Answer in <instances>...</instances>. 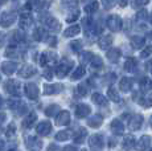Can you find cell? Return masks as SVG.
Instances as JSON below:
<instances>
[{"instance_id": "obj_1", "label": "cell", "mask_w": 152, "mask_h": 151, "mask_svg": "<svg viewBox=\"0 0 152 151\" xmlns=\"http://www.w3.org/2000/svg\"><path fill=\"white\" fill-rule=\"evenodd\" d=\"M107 27L113 32H119L122 29V19L118 15H111L107 19Z\"/></svg>"}, {"instance_id": "obj_2", "label": "cell", "mask_w": 152, "mask_h": 151, "mask_svg": "<svg viewBox=\"0 0 152 151\" xmlns=\"http://www.w3.org/2000/svg\"><path fill=\"white\" fill-rule=\"evenodd\" d=\"M151 143H152V138H151V136L150 135H143L142 138L136 142L135 147H136V150H138V151H145L148 147L151 146Z\"/></svg>"}, {"instance_id": "obj_3", "label": "cell", "mask_w": 152, "mask_h": 151, "mask_svg": "<svg viewBox=\"0 0 152 151\" xmlns=\"http://www.w3.org/2000/svg\"><path fill=\"white\" fill-rule=\"evenodd\" d=\"M142 123H143V115L142 114H136V115H132L130 118V122H128V127L130 130L135 131V130H139L142 127Z\"/></svg>"}, {"instance_id": "obj_4", "label": "cell", "mask_w": 152, "mask_h": 151, "mask_svg": "<svg viewBox=\"0 0 152 151\" xmlns=\"http://www.w3.org/2000/svg\"><path fill=\"white\" fill-rule=\"evenodd\" d=\"M89 143H90V147L93 149V151H101V149L103 147V138H102V135H93L91 138H90V141H89Z\"/></svg>"}, {"instance_id": "obj_5", "label": "cell", "mask_w": 152, "mask_h": 151, "mask_svg": "<svg viewBox=\"0 0 152 151\" xmlns=\"http://www.w3.org/2000/svg\"><path fill=\"white\" fill-rule=\"evenodd\" d=\"M132 85H134V81L132 78L130 77H123L121 80V82H119V89H121L123 93H128L132 89Z\"/></svg>"}, {"instance_id": "obj_6", "label": "cell", "mask_w": 152, "mask_h": 151, "mask_svg": "<svg viewBox=\"0 0 152 151\" xmlns=\"http://www.w3.org/2000/svg\"><path fill=\"white\" fill-rule=\"evenodd\" d=\"M111 130H113L116 135H122L124 133V125L122 123L121 119H114L111 122Z\"/></svg>"}, {"instance_id": "obj_7", "label": "cell", "mask_w": 152, "mask_h": 151, "mask_svg": "<svg viewBox=\"0 0 152 151\" xmlns=\"http://www.w3.org/2000/svg\"><path fill=\"white\" fill-rule=\"evenodd\" d=\"M107 59H109L110 62H113V64H115L116 61L119 60V57H121V49L119 48H113V49H110L109 52H107Z\"/></svg>"}, {"instance_id": "obj_8", "label": "cell", "mask_w": 152, "mask_h": 151, "mask_svg": "<svg viewBox=\"0 0 152 151\" xmlns=\"http://www.w3.org/2000/svg\"><path fill=\"white\" fill-rule=\"evenodd\" d=\"M70 68H72V61L64 60V62L61 64V65L58 66V69H57L58 76H60V77H64V76H65L70 70Z\"/></svg>"}, {"instance_id": "obj_9", "label": "cell", "mask_w": 152, "mask_h": 151, "mask_svg": "<svg viewBox=\"0 0 152 151\" xmlns=\"http://www.w3.org/2000/svg\"><path fill=\"white\" fill-rule=\"evenodd\" d=\"M135 144H136V141H135V138H134L132 135H126L124 136V139H123V149L126 151L132 150L134 147H135Z\"/></svg>"}, {"instance_id": "obj_10", "label": "cell", "mask_w": 152, "mask_h": 151, "mask_svg": "<svg viewBox=\"0 0 152 151\" xmlns=\"http://www.w3.org/2000/svg\"><path fill=\"white\" fill-rule=\"evenodd\" d=\"M131 46L134 49H140L142 46H144V43H145V39L142 36H132L131 37Z\"/></svg>"}, {"instance_id": "obj_11", "label": "cell", "mask_w": 152, "mask_h": 151, "mask_svg": "<svg viewBox=\"0 0 152 151\" xmlns=\"http://www.w3.org/2000/svg\"><path fill=\"white\" fill-rule=\"evenodd\" d=\"M136 68H138V61L134 59V57H128V59L124 61L126 72H134Z\"/></svg>"}, {"instance_id": "obj_12", "label": "cell", "mask_w": 152, "mask_h": 151, "mask_svg": "<svg viewBox=\"0 0 152 151\" xmlns=\"http://www.w3.org/2000/svg\"><path fill=\"white\" fill-rule=\"evenodd\" d=\"M91 100H93V102L97 103V105H99V106H107L106 97H104V95H102L101 93H94V94H93V97H91Z\"/></svg>"}, {"instance_id": "obj_13", "label": "cell", "mask_w": 152, "mask_h": 151, "mask_svg": "<svg viewBox=\"0 0 152 151\" xmlns=\"http://www.w3.org/2000/svg\"><path fill=\"white\" fill-rule=\"evenodd\" d=\"M75 114H77L78 118H83V117H87L90 114V106L87 105H80L75 110Z\"/></svg>"}, {"instance_id": "obj_14", "label": "cell", "mask_w": 152, "mask_h": 151, "mask_svg": "<svg viewBox=\"0 0 152 151\" xmlns=\"http://www.w3.org/2000/svg\"><path fill=\"white\" fill-rule=\"evenodd\" d=\"M111 44H113V36H110V34L99 40V48L101 49H107L109 46H111Z\"/></svg>"}, {"instance_id": "obj_15", "label": "cell", "mask_w": 152, "mask_h": 151, "mask_svg": "<svg viewBox=\"0 0 152 151\" xmlns=\"http://www.w3.org/2000/svg\"><path fill=\"white\" fill-rule=\"evenodd\" d=\"M102 122H103V117L102 115H94V117H91L87 121V123L91 127H99L102 125Z\"/></svg>"}, {"instance_id": "obj_16", "label": "cell", "mask_w": 152, "mask_h": 151, "mask_svg": "<svg viewBox=\"0 0 152 151\" xmlns=\"http://www.w3.org/2000/svg\"><path fill=\"white\" fill-rule=\"evenodd\" d=\"M70 122V115H69V113L68 111H62L60 115L57 117V123L58 125H68Z\"/></svg>"}, {"instance_id": "obj_17", "label": "cell", "mask_w": 152, "mask_h": 151, "mask_svg": "<svg viewBox=\"0 0 152 151\" xmlns=\"http://www.w3.org/2000/svg\"><path fill=\"white\" fill-rule=\"evenodd\" d=\"M107 95H109V98L111 101H114V102H119V101H121V95H119V93L116 92L115 88H109Z\"/></svg>"}, {"instance_id": "obj_18", "label": "cell", "mask_w": 152, "mask_h": 151, "mask_svg": "<svg viewBox=\"0 0 152 151\" xmlns=\"http://www.w3.org/2000/svg\"><path fill=\"white\" fill-rule=\"evenodd\" d=\"M140 88L142 90H152V81L148 77H143L140 81Z\"/></svg>"}, {"instance_id": "obj_19", "label": "cell", "mask_w": 152, "mask_h": 151, "mask_svg": "<svg viewBox=\"0 0 152 151\" xmlns=\"http://www.w3.org/2000/svg\"><path fill=\"white\" fill-rule=\"evenodd\" d=\"M140 105H142L143 107H145V109H148V107L152 106V93L148 95H144V97L140 100Z\"/></svg>"}, {"instance_id": "obj_20", "label": "cell", "mask_w": 152, "mask_h": 151, "mask_svg": "<svg viewBox=\"0 0 152 151\" xmlns=\"http://www.w3.org/2000/svg\"><path fill=\"white\" fill-rule=\"evenodd\" d=\"M37 131L40 133V134H48L49 131H50V123L49 122H41L39 126V129H37Z\"/></svg>"}, {"instance_id": "obj_21", "label": "cell", "mask_w": 152, "mask_h": 151, "mask_svg": "<svg viewBox=\"0 0 152 151\" xmlns=\"http://www.w3.org/2000/svg\"><path fill=\"white\" fill-rule=\"evenodd\" d=\"M80 33V27L78 25H73V27H70L66 29L65 32V36L66 37H72V36H75V34Z\"/></svg>"}, {"instance_id": "obj_22", "label": "cell", "mask_w": 152, "mask_h": 151, "mask_svg": "<svg viewBox=\"0 0 152 151\" xmlns=\"http://www.w3.org/2000/svg\"><path fill=\"white\" fill-rule=\"evenodd\" d=\"M86 135H87L86 129H81L80 133L75 135V142H77V143H82V142L85 141V136H86Z\"/></svg>"}, {"instance_id": "obj_23", "label": "cell", "mask_w": 152, "mask_h": 151, "mask_svg": "<svg viewBox=\"0 0 152 151\" xmlns=\"http://www.w3.org/2000/svg\"><path fill=\"white\" fill-rule=\"evenodd\" d=\"M83 74H85V68H83V66H80V68H77V70L73 73L72 80H80Z\"/></svg>"}, {"instance_id": "obj_24", "label": "cell", "mask_w": 152, "mask_h": 151, "mask_svg": "<svg viewBox=\"0 0 152 151\" xmlns=\"http://www.w3.org/2000/svg\"><path fill=\"white\" fill-rule=\"evenodd\" d=\"M147 17H148V13L145 10H140V11H138V13H136V20H138V21H145Z\"/></svg>"}, {"instance_id": "obj_25", "label": "cell", "mask_w": 152, "mask_h": 151, "mask_svg": "<svg viewBox=\"0 0 152 151\" xmlns=\"http://www.w3.org/2000/svg\"><path fill=\"white\" fill-rule=\"evenodd\" d=\"M98 3L97 1H94V3H90L89 5H86V7H85V11H86V12H89V13H91V12H95V11L98 10Z\"/></svg>"}, {"instance_id": "obj_26", "label": "cell", "mask_w": 152, "mask_h": 151, "mask_svg": "<svg viewBox=\"0 0 152 151\" xmlns=\"http://www.w3.org/2000/svg\"><path fill=\"white\" fill-rule=\"evenodd\" d=\"M90 62H91V65H93V68H101L102 66V59L101 57H98V56H94L93 57V60L90 61Z\"/></svg>"}, {"instance_id": "obj_27", "label": "cell", "mask_w": 152, "mask_h": 151, "mask_svg": "<svg viewBox=\"0 0 152 151\" xmlns=\"http://www.w3.org/2000/svg\"><path fill=\"white\" fill-rule=\"evenodd\" d=\"M69 136H70V131H68V130H66V131L58 133V134H57V139H58V141H66Z\"/></svg>"}, {"instance_id": "obj_28", "label": "cell", "mask_w": 152, "mask_h": 151, "mask_svg": "<svg viewBox=\"0 0 152 151\" xmlns=\"http://www.w3.org/2000/svg\"><path fill=\"white\" fill-rule=\"evenodd\" d=\"M151 54H152V45H148L147 48H145L144 51L140 53V57H142V59H145V57L151 56Z\"/></svg>"}, {"instance_id": "obj_29", "label": "cell", "mask_w": 152, "mask_h": 151, "mask_svg": "<svg viewBox=\"0 0 152 151\" xmlns=\"http://www.w3.org/2000/svg\"><path fill=\"white\" fill-rule=\"evenodd\" d=\"M148 4V0H144V1H132L131 5L132 8H140V7H144V5Z\"/></svg>"}, {"instance_id": "obj_30", "label": "cell", "mask_w": 152, "mask_h": 151, "mask_svg": "<svg viewBox=\"0 0 152 151\" xmlns=\"http://www.w3.org/2000/svg\"><path fill=\"white\" fill-rule=\"evenodd\" d=\"M70 45H72V48L74 49V51H80V49L82 48V43L78 41V40H77V41H73Z\"/></svg>"}, {"instance_id": "obj_31", "label": "cell", "mask_w": 152, "mask_h": 151, "mask_svg": "<svg viewBox=\"0 0 152 151\" xmlns=\"http://www.w3.org/2000/svg\"><path fill=\"white\" fill-rule=\"evenodd\" d=\"M78 16H80V12H78V11H75L74 13H72V15L68 17V21H69V23L74 21V20H77V19H78Z\"/></svg>"}, {"instance_id": "obj_32", "label": "cell", "mask_w": 152, "mask_h": 151, "mask_svg": "<svg viewBox=\"0 0 152 151\" xmlns=\"http://www.w3.org/2000/svg\"><path fill=\"white\" fill-rule=\"evenodd\" d=\"M86 92H87V89H86V86H85L83 84L78 86V93H80L81 95H85V94H86Z\"/></svg>"}, {"instance_id": "obj_33", "label": "cell", "mask_w": 152, "mask_h": 151, "mask_svg": "<svg viewBox=\"0 0 152 151\" xmlns=\"http://www.w3.org/2000/svg\"><path fill=\"white\" fill-rule=\"evenodd\" d=\"M114 4H115V3H114V1H103V5H104V7H106V8H110L111 7V5H114Z\"/></svg>"}, {"instance_id": "obj_34", "label": "cell", "mask_w": 152, "mask_h": 151, "mask_svg": "<svg viewBox=\"0 0 152 151\" xmlns=\"http://www.w3.org/2000/svg\"><path fill=\"white\" fill-rule=\"evenodd\" d=\"M64 151H75V147H73V146H66L65 149H64Z\"/></svg>"}, {"instance_id": "obj_35", "label": "cell", "mask_w": 152, "mask_h": 151, "mask_svg": "<svg viewBox=\"0 0 152 151\" xmlns=\"http://www.w3.org/2000/svg\"><path fill=\"white\" fill-rule=\"evenodd\" d=\"M145 68H147V69H152V60H151V61H148L147 65H145Z\"/></svg>"}, {"instance_id": "obj_36", "label": "cell", "mask_w": 152, "mask_h": 151, "mask_svg": "<svg viewBox=\"0 0 152 151\" xmlns=\"http://www.w3.org/2000/svg\"><path fill=\"white\" fill-rule=\"evenodd\" d=\"M119 5H121V7H126V5H127V1H121Z\"/></svg>"}, {"instance_id": "obj_37", "label": "cell", "mask_w": 152, "mask_h": 151, "mask_svg": "<svg viewBox=\"0 0 152 151\" xmlns=\"http://www.w3.org/2000/svg\"><path fill=\"white\" fill-rule=\"evenodd\" d=\"M150 23H151V24H152V13H151V15H150Z\"/></svg>"}, {"instance_id": "obj_38", "label": "cell", "mask_w": 152, "mask_h": 151, "mask_svg": "<svg viewBox=\"0 0 152 151\" xmlns=\"http://www.w3.org/2000/svg\"><path fill=\"white\" fill-rule=\"evenodd\" d=\"M150 125H151V127H152V115H151V118H150Z\"/></svg>"}, {"instance_id": "obj_39", "label": "cell", "mask_w": 152, "mask_h": 151, "mask_svg": "<svg viewBox=\"0 0 152 151\" xmlns=\"http://www.w3.org/2000/svg\"><path fill=\"white\" fill-rule=\"evenodd\" d=\"M150 151H152V149H151V150H150Z\"/></svg>"}, {"instance_id": "obj_40", "label": "cell", "mask_w": 152, "mask_h": 151, "mask_svg": "<svg viewBox=\"0 0 152 151\" xmlns=\"http://www.w3.org/2000/svg\"><path fill=\"white\" fill-rule=\"evenodd\" d=\"M151 36H152V34H151Z\"/></svg>"}]
</instances>
